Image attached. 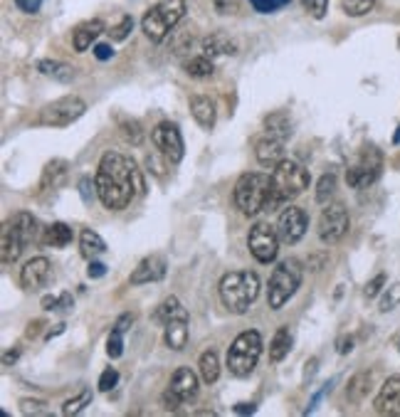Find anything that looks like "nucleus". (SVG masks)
Returning <instances> with one entry per match:
<instances>
[{"instance_id": "f257e3e1", "label": "nucleus", "mask_w": 400, "mask_h": 417, "mask_svg": "<svg viewBox=\"0 0 400 417\" xmlns=\"http://www.w3.org/2000/svg\"><path fill=\"white\" fill-rule=\"evenodd\" d=\"M97 197L107 210H124L136 195L144 193L141 170L129 156L119 151H107L97 168Z\"/></svg>"}, {"instance_id": "f03ea898", "label": "nucleus", "mask_w": 400, "mask_h": 417, "mask_svg": "<svg viewBox=\"0 0 400 417\" xmlns=\"http://www.w3.org/2000/svg\"><path fill=\"white\" fill-rule=\"evenodd\" d=\"M232 200H235L237 210L247 217H254L259 212H274L272 205V175L259 173H242L235 183V193H232Z\"/></svg>"}, {"instance_id": "7ed1b4c3", "label": "nucleus", "mask_w": 400, "mask_h": 417, "mask_svg": "<svg viewBox=\"0 0 400 417\" xmlns=\"http://www.w3.org/2000/svg\"><path fill=\"white\" fill-rule=\"evenodd\" d=\"M217 294L220 301L230 314H247L250 306L254 304V299L259 296V277L254 272H227L225 277L217 284Z\"/></svg>"}, {"instance_id": "20e7f679", "label": "nucleus", "mask_w": 400, "mask_h": 417, "mask_svg": "<svg viewBox=\"0 0 400 417\" xmlns=\"http://www.w3.org/2000/svg\"><path fill=\"white\" fill-rule=\"evenodd\" d=\"M38 237V220L30 212H15L3 222L0 232V259L3 264H13L20 259L23 249Z\"/></svg>"}, {"instance_id": "39448f33", "label": "nucleus", "mask_w": 400, "mask_h": 417, "mask_svg": "<svg viewBox=\"0 0 400 417\" xmlns=\"http://www.w3.org/2000/svg\"><path fill=\"white\" fill-rule=\"evenodd\" d=\"M311 178H309V170L304 168L297 161H289L282 158L277 166L272 168V205L274 210L284 205V202L294 200L299 197L301 193L309 188Z\"/></svg>"}, {"instance_id": "423d86ee", "label": "nucleus", "mask_w": 400, "mask_h": 417, "mask_svg": "<svg viewBox=\"0 0 400 417\" xmlns=\"http://www.w3.org/2000/svg\"><path fill=\"white\" fill-rule=\"evenodd\" d=\"M301 279H304V267L297 257L282 259V262L274 267L272 277H269V286H267V304L269 309L279 311L301 286Z\"/></svg>"}, {"instance_id": "0eeeda50", "label": "nucleus", "mask_w": 400, "mask_h": 417, "mask_svg": "<svg viewBox=\"0 0 400 417\" xmlns=\"http://www.w3.org/2000/svg\"><path fill=\"white\" fill-rule=\"evenodd\" d=\"M185 0H158L141 18V30L151 43H163L168 33L183 20Z\"/></svg>"}, {"instance_id": "6e6552de", "label": "nucleus", "mask_w": 400, "mask_h": 417, "mask_svg": "<svg viewBox=\"0 0 400 417\" xmlns=\"http://www.w3.org/2000/svg\"><path fill=\"white\" fill-rule=\"evenodd\" d=\"M262 356V336L259 331H242L237 333V338L232 341V346L227 348V371L235 378H247Z\"/></svg>"}, {"instance_id": "1a4fd4ad", "label": "nucleus", "mask_w": 400, "mask_h": 417, "mask_svg": "<svg viewBox=\"0 0 400 417\" xmlns=\"http://www.w3.org/2000/svg\"><path fill=\"white\" fill-rule=\"evenodd\" d=\"M87 112V102L77 94H70V97L55 99L48 107L40 109L38 114V124L40 126H52V129H65L72 126L77 119H82Z\"/></svg>"}, {"instance_id": "9d476101", "label": "nucleus", "mask_w": 400, "mask_h": 417, "mask_svg": "<svg viewBox=\"0 0 400 417\" xmlns=\"http://www.w3.org/2000/svg\"><path fill=\"white\" fill-rule=\"evenodd\" d=\"M381 170H383V153L376 146H368V148L361 151L356 163L349 166V170H346V183H349V188H353V190L371 188L381 178Z\"/></svg>"}, {"instance_id": "9b49d317", "label": "nucleus", "mask_w": 400, "mask_h": 417, "mask_svg": "<svg viewBox=\"0 0 400 417\" xmlns=\"http://www.w3.org/2000/svg\"><path fill=\"white\" fill-rule=\"evenodd\" d=\"M279 242H282V239H279L277 227H272L269 222H254V225L250 227V234H247L250 254L259 264H269L277 259Z\"/></svg>"}, {"instance_id": "f8f14e48", "label": "nucleus", "mask_w": 400, "mask_h": 417, "mask_svg": "<svg viewBox=\"0 0 400 417\" xmlns=\"http://www.w3.org/2000/svg\"><path fill=\"white\" fill-rule=\"evenodd\" d=\"M349 227H351V217L344 202H329V205L321 210L319 239L324 244H336L339 239H344Z\"/></svg>"}, {"instance_id": "ddd939ff", "label": "nucleus", "mask_w": 400, "mask_h": 417, "mask_svg": "<svg viewBox=\"0 0 400 417\" xmlns=\"http://www.w3.org/2000/svg\"><path fill=\"white\" fill-rule=\"evenodd\" d=\"M198 375L190 368H178L171 378V385L163 393V408L166 410H178L180 405L190 403L198 395Z\"/></svg>"}, {"instance_id": "4468645a", "label": "nucleus", "mask_w": 400, "mask_h": 417, "mask_svg": "<svg viewBox=\"0 0 400 417\" xmlns=\"http://www.w3.org/2000/svg\"><path fill=\"white\" fill-rule=\"evenodd\" d=\"M151 141L158 148V153L163 156L171 163H180L183 161V136H180V129L171 121H161L158 126L151 131Z\"/></svg>"}, {"instance_id": "2eb2a0df", "label": "nucleus", "mask_w": 400, "mask_h": 417, "mask_svg": "<svg viewBox=\"0 0 400 417\" xmlns=\"http://www.w3.org/2000/svg\"><path fill=\"white\" fill-rule=\"evenodd\" d=\"M306 227H309V217H306V212L301 207L294 205L284 207L277 220V232L284 244H297L306 234Z\"/></svg>"}, {"instance_id": "dca6fc26", "label": "nucleus", "mask_w": 400, "mask_h": 417, "mask_svg": "<svg viewBox=\"0 0 400 417\" xmlns=\"http://www.w3.org/2000/svg\"><path fill=\"white\" fill-rule=\"evenodd\" d=\"M50 279H52V262L48 257H33L20 269V284L28 291L43 289V286H48Z\"/></svg>"}, {"instance_id": "f3484780", "label": "nucleus", "mask_w": 400, "mask_h": 417, "mask_svg": "<svg viewBox=\"0 0 400 417\" xmlns=\"http://www.w3.org/2000/svg\"><path fill=\"white\" fill-rule=\"evenodd\" d=\"M373 410L378 415H400V373L391 375L381 385L376 400H373Z\"/></svg>"}, {"instance_id": "a211bd4d", "label": "nucleus", "mask_w": 400, "mask_h": 417, "mask_svg": "<svg viewBox=\"0 0 400 417\" xmlns=\"http://www.w3.org/2000/svg\"><path fill=\"white\" fill-rule=\"evenodd\" d=\"M166 269H168V264H166L163 254H148V257H144L141 262H139V267L131 272L129 281H131L134 286L151 284V281H161L166 277Z\"/></svg>"}, {"instance_id": "6ab92c4d", "label": "nucleus", "mask_w": 400, "mask_h": 417, "mask_svg": "<svg viewBox=\"0 0 400 417\" xmlns=\"http://www.w3.org/2000/svg\"><path fill=\"white\" fill-rule=\"evenodd\" d=\"M67 173H70V163H67L65 158H52L50 163L43 168V175H40L38 195H45V193L57 190V188L65 185Z\"/></svg>"}, {"instance_id": "aec40b11", "label": "nucleus", "mask_w": 400, "mask_h": 417, "mask_svg": "<svg viewBox=\"0 0 400 417\" xmlns=\"http://www.w3.org/2000/svg\"><path fill=\"white\" fill-rule=\"evenodd\" d=\"M284 143H287L284 139L267 134V136L254 143V156H257V161L262 166H277L284 156Z\"/></svg>"}, {"instance_id": "412c9836", "label": "nucleus", "mask_w": 400, "mask_h": 417, "mask_svg": "<svg viewBox=\"0 0 400 417\" xmlns=\"http://www.w3.org/2000/svg\"><path fill=\"white\" fill-rule=\"evenodd\" d=\"M200 50H202V55L212 60V57H220V55H237V52H240V45H237V40H232L230 35L215 33L202 40Z\"/></svg>"}, {"instance_id": "4be33fe9", "label": "nucleus", "mask_w": 400, "mask_h": 417, "mask_svg": "<svg viewBox=\"0 0 400 417\" xmlns=\"http://www.w3.org/2000/svg\"><path fill=\"white\" fill-rule=\"evenodd\" d=\"M102 33H104L102 20H87V23H80L75 28V33H72V45H75L77 52H87Z\"/></svg>"}, {"instance_id": "5701e85b", "label": "nucleus", "mask_w": 400, "mask_h": 417, "mask_svg": "<svg viewBox=\"0 0 400 417\" xmlns=\"http://www.w3.org/2000/svg\"><path fill=\"white\" fill-rule=\"evenodd\" d=\"M163 338L171 351H183L185 343H188V316L171 319L168 324L163 326Z\"/></svg>"}, {"instance_id": "b1692460", "label": "nucleus", "mask_w": 400, "mask_h": 417, "mask_svg": "<svg viewBox=\"0 0 400 417\" xmlns=\"http://www.w3.org/2000/svg\"><path fill=\"white\" fill-rule=\"evenodd\" d=\"M188 107L200 129L210 131V129L215 126V102H212L210 97H190Z\"/></svg>"}, {"instance_id": "393cba45", "label": "nucleus", "mask_w": 400, "mask_h": 417, "mask_svg": "<svg viewBox=\"0 0 400 417\" xmlns=\"http://www.w3.org/2000/svg\"><path fill=\"white\" fill-rule=\"evenodd\" d=\"M38 70H40V75L50 77V80H55V82H62V85H70V82L77 77L75 67L67 65V62H60V60H40Z\"/></svg>"}, {"instance_id": "a878e982", "label": "nucleus", "mask_w": 400, "mask_h": 417, "mask_svg": "<svg viewBox=\"0 0 400 417\" xmlns=\"http://www.w3.org/2000/svg\"><path fill=\"white\" fill-rule=\"evenodd\" d=\"M72 239H75V232H72V227L65 225V222H52V225L45 227V232H43L45 247L62 249V247H67Z\"/></svg>"}, {"instance_id": "bb28decb", "label": "nucleus", "mask_w": 400, "mask_h": 417, "mask_svg": "<svg viewBox=\"0 0 400 417\" xmlns=\"http://www.w3.org/2000/svg\"><path fill=\"white\" fill-rule=\"evenodd\" d=\"M80 252H82V257H87V259H97L107 252V242L102 239L99 232L87 227V230L80 232Z\"/></svg>"}, {"instance_id": "cd10ccee", "label": "nucleus", "mask_w": 400, "mask_h": 417, "mask_svg": "<svg viewBox=\"0 0 400 417\" xmlns=\"http://www.w3.org/2000/svg\"><path fill=\"white\" fill-rule=\"evenodd\" d=\"M289 348H292V333H289L287 326H279L277 333L272 336V341H269V358H272L274 363L284 361Z\"/></svg>"}, {"instance_id": "c85d7f7f", "label": "nucleus", "mask_w": 400, "mask_h": 417, "mask_svg": "<svg viewBox=\"0 0 400 417\" xmlns=\"http://www.w3.org/2000/svg\"><path fill=\"white\" fill-rule=\"evenodd\" d=\"M178 316H188V311H185V306L178 301V296H166L158 309H156V321H158L161 326H166L171 319H178Z\"/></svg>"}, {"instance_id": "c756f323", "label": "nucleus", "mask_w": 400, "mask_h": 417, "mask_svg": "<svg viewBox=\"0 0 400 417\" xmlns=\"http://www.w3.org/2000/svg\"><path fill=\"white\" fill-rule=\"evenodd\" d=\"M198 371H200V378L205 385H212L217 378H220V358H217L215 351L202 353V356L198 358Z\"/></svg>"}, {"instance_id": "7c9ffc66", "label": "nucleus", "mask_w": 400, "mask_h": 417, "mask_svg": "<svg viewBox=\"0 0 400 417\" xmlns=\"http://www.w3.org/2000/svg\"><path fill=\"white\" fill-rule=\"evenodd\" d=\"M371 380H373V373H358V375H353V378L349 380V388H346V395H349V400L358 403V400L366 398L368 390H371Z\"/></svg>"}, {"instance_id": "2f4dec72", "label": "nucleus", "mask_w": 400, "mask_h": 417, "mask_svg": "<svg viewBox=\"0 0 400 417\" xmlns=\"http://www.w3.org/2000/svg\"><path fill=\"white\" fill-rule=\"evenodd\" d=\"M264 129H267V134L284 141L292 136V121L287 119V114H272V117H267L264 119Z\"/></svg>"}, {"instance_id": "473e14b6", "label": "nucleus", "mask_w": 400, "mask_h": 417, "mask_svg": "<svg viewBox=\"0 0 400 417\" xmlns=\"http://www.w3.org/2000/svg\"><path fill=\"white\" fill-rule=\"evenodd\" d=\"M185 72H188L193 80H207V77H212V72H215V65H212L210 57L200 55V57H193V60L185 62Z\"/></svg>"}, {"instance_id": "72a5a7b5", "label": "nucleus", "mask_w": 400, "mask_h": 417, "mask_svg": "<svg viewBox=\"0 0 400 417\" xmlns=\"http://www.w3.org/2000/svg\"><path fill=\"white\" fill-rule=\"evenodd\" d=\"M336 193V173L331 170V173H324L319 178V183H316V202L319 205H329V200L334 197Z\"/></svg>"}, {"instance_id": "f704fd0d", "label": "nucleus", "mask_w": 400, "mask_h": 417, "mask_svg": "<svg viewBox=\"0 0 400 417\" xmlns=\"http://www.w3.org/2000/svg\"><path fill=\"white\" fill-rule=\"evenodd\" d=\"M87 405H92V390H80V395H75V398L65 400V405H62V415H80L82 410L87 408Z\"/></svg>"}, {"instance_id": "c9c22d12", "label": "nucleus", "mask_w": 400, "mask_h": 417, "mask_svg": "<svg viewBox=\"0 0 400 417\" xmlns=\"http://www.w3.org/2000/svg\"><path fill=\"white\" fill-rule=\"evenodd\" d=\"M119 131H121V136L134 146H139L144 141V129L136 119H119Z\"/></svg>"}, {"instance_id": "e433bc0d", "label": "nucleus", "mask_w": 400, "mask_h": 417, "mask_svg": "<svg viewBox=\"0 0 400 417\" xmlns=\"http://www.w3.org/2000/svg\"><path fill=\"white\" fill-rule=\"evenodd\" d=\"M376 8V0H341V10L349 18H363Z\"/></svg>"}, {"instance_id": "4c0bfd02", "label": "nucleus", "mask_w": 400, "mask_h": 417, "mask_svg": "<svg viewBox=\"0 0 400 417\" xmlns=\"http://www.w3.org/2000/svg\"><path fill=\"white\" fill-rule=\"evenodd\" d=\"M400 306V281H396V284H391L386 289V294L381 296V314H388V311H393V309H398Z\"/></svg>"}, {"instance_id": "58836bf2", "label": "nucleus", "mask_w": 400, "mask_h": 417, "mask_svg": "<svg viewBox=\"0 0 400 417\" xmlns=\"http://www.w3.org/2000/svg\"><path fill=\"white\" fill-rule=\"evenodd\" d=\"M121 353H124V331H117V328H114L107 338V356L112 358V361H117V358H121Z\"/></svg>"}, {"instance_id": "ea45409f", "label": "nucleus", "mask_w": 400, "mask_h": 417, "mask_svg": "<svg viewBox=\"0 0 400 417\" xmlns=\"http://www.w3.org/2000/svg\"><path fill=\"white\" fill-rule=\"evenodd\" d=\"M292 3V0H250V5L257 13L262 15H269V13H277V10L287 8V5Z\"/></svg>"}, {"instance_id": "a19ab883", "label": "nucleus", "mask_w": 400, "mask_h": 417, "mask_svg": "<svg viewBox=\"0 0 400 417\" xmlns=\"http://www.w3.org/2000/svg\"><path fill=\"white\" fill-rule=\"evenodd\" d=\"M131 30H134V18L131 15H124L121 23H119L117 28L109 30V35H112L114 43H121V40H126L129 35H131Z\"/></svg>"}, {"instance_id": "79ce46f5", "label": "nucleus", "mask_w": 400, "mask_h": 417, "mask_svg": "<svg viewBox=\"0 0 400 417\" xmlns=\"http://www.w3.org/2000/svg\"><path fill=\"white\" fill-rule=\"evenodd\" d=\"M20 413L23 415H48L50 408L45 400H30V398H23L20 400Z\"/></svg>"}, {"instance_id": "37998d69", "label": "nucleus", "mask_w": 400, "mask_h": 417, "mask_svg": "<svg viewBox=\"0 0 400 417\" xmlns=\"http://www.w3.org/2000/svg\"><path fill=\"white\" fill-rule=\"evenodd\" d=\"M301 5L314 20H324L326 10H329V0H301Z\"/></svg>"}, {"instance_id": "c03bdc74", "label": "nucleus", "mask_w": 400, "mask_h": 417, "mask_svg": "<svg viewBox=\"0 0 400 417\" xmlns=\"http://www.w3.org/2000/svg\"><path fill=\"white\" fill-rule=\"evenodd\" d=\"M119 383V371L117 368H107L102 375H99V390L102 393H112L114 388H117Z\"/></svg>"}, {"instance_id": "a18cd8bd", "label": "nucleus", "mask_w": 400, "mask_h": 417, "mask_svg": "<svg viewBox=\"0 0 400 417\" xmlns=\"http://www.w3.org/2000/svg\"><path fill=\"white\" fill-rule=\"evenodd\" d=\"M383 286H386V274L381 272V274H376V277H373L366 284V289H363V296H366V299H376V296L381 294Z\"/></svg>"}, {"instance_id": "49530a36", "label": "nucleus", "mask_w": 400, "mask_h": 417, "mask_svg": "<svg viewBox=\"0 0 400 417\" xmlns=\"http://www.w3.org/2000/svg\"><path fill=\"white\" fill-rule=\"evenodd\" d=\"M94 193H97V183L92 178H82L80 180V195L85 202H92L94 200Z\"/></svg>"}, {"instance_id": "de8ad7c7", "label": "nucleus", "mask_w": 400, "mask_h": 417, "mask_svg": "<svg viewBox=\"0 0 400 417\" xmlns=\"http://www.w3.org/2000/svg\"><path fill=\"white\" fill-rule=\"evenodd\" d=\"M15 5H18L25 15H38L40 8H43V0H15Z\"/></svg>"}, {"instance_id": "09e8293b", "label": "nucleus", "mask_w": 400, "mask_h": 417, "mask_svg": "<svg viewBox=\"0 0 400 417\" xmlns=\"http://www.w3.org/2000/svg\"><path fill=\"white\" fill-rule=\"evenodd\" d=\"M87 274H90V279H102L104 274H107V267H104L102 262H97V259H90V267H87Z\"/></svg>"}, {"instance_id": "8fccbe9b", "label": "nucleus", "mask_w": 400, "mask_h": 417, "mask_svg": "<svg viewBox=\"0 0 400 417\" xmlns=\"http://www.w3.org/2000/svg\"><path fill=\"white\" fill-rule=\"evenodd\" d=\"M94 57H97V60H102V62L112 60V57H114L112 45H97V47H94Z\"/></svg>"}, {"instance_id": "3c124183", "label": "nucleus", "mask_w": 400, "mask_h": 417, "mask_svg": "<svg viewBox=\"0 0 400 417\" xmlns=\"http://www.w3.org/2000/svg\"><path fill=\"white\" fill-rule=\"evenodd\" d=\"M134 324V314H121L117 319V324H114V328H117V331H124L126 333V328Z\"/></svg>"}, {"instance_id": "603ef678", "label": "nucleus", "mask_w": 400, "mask_h": 417, "mask_svg": "<svg viewBox=\"0 0 400 417\" xmlns=\"http://www.w3.org/2000/svg\"><path fill=\"white\" fill-rule=\"evenodd\" d=\"M43 326H45V321H30L28 328H25V338H35Z\"/></svg>"}, {"instance_id": "864d4df0", "label": "nucleus", "mask_w": 400, "mask_h": 417, "mask_svg": "<svg viewBox=\"0 0 400 417\" xmlns=\"http://www.w3.org/2000/svg\"><path fill=\"white\" fill-rule=\"evenodd\" d=\"M353 343H356V341H353V336L341 338V341H339V348H336V351H339L341 356H346V353H351V351H353Z\"/></svg>"}, {"instance_id": "5fc2aeb1", "label": "nucleus", "mask_w": 400, "mask_h": 417, "mask_svg": "<svg viewBox=\"0 0 400 417\" xmlns=\"http://www.w3.org/2000/svg\"><path fill=\"white\" fill-rule=\"evenodd\" d=\"M43 309L45 311H57V309H60V296H45V299H43Z\"/></svg>"}, {"instance_id": "6e6d98bb", "label": "nucleus", "mask_w": 400, "mask_h": 417, "mask_svg": "<svg viewBox=\"0 0 400 417\" xmlns=\"http://www.w3.org/2000/svg\"><path fill=\"white\" fill-rule=\"evenodd\" d=\"M72 304H75V299H72L70 291H65V294H60V309L57 311H70Z\"/></svg>"}, {"instance_id": "4d7b16f0", "label": "nucleus", "mask_w": 400, "mask_h": 417, "mask_svg": "<svg viewBox=\"0 0 400 417\" xmlns=\"http://www.w3.org/2000/svg\"><path fill=\"white\" fill-rule=\"evenodd\" d=\"M18 358H20V348H15V351H8V353L3 356V366H13V363L18 361Z\"/></svg>"}, {"instance_id": "13d9d810", "label": "nucleus", "mask_w": 400, "mask_h": 417, "mask_svg": "<svg viewBox=\"0 0 400 417\" xmlns=\"http://www.w3.org/2000/svg\"><path fill=\"white\" fill-rule=\"evenodd\" d=\"M235 413L237 415H252L254 413V403H240V405H235Z\"/></svg>"}, {"instance_id": "bf43d9fd", "label": "nucleus", "mask_w": 400, "mask_h": 417, "mask_svg": "<svg viewBox=\"0 0 400 417\" xmlns=\"http://www.w3.org/2000/svg\"><path fill=\"white\" fill-rule=\"evenodd\" d=\"M65 331V324H60L57 328H52V331H48V338H52V336H57V333H62Z\"/></svg>"}, {"instance_id": "052dcab7", "label": "nucleus", "mask_w": 400, "mask_h": 417, "mask_svg": "<svg viewBox=\"0 0 400 417\" xmlns=\"http://www.w3.org/2000/svg\"><path fill=\"white\" fill-rule=\"evenodd\" d=\"M393 143H396V146L400 143V126L396 129V134H393Z\"/></svg>"}, {"instance_id": "680f3d73", "label": "nucleus", "mask_w": 400, "mask_h": 417, "mask_svg": "<svg viewBox=\"0 0 400 417\" xmlns=\"http://www.w3.org/2000/svg\"><path fill=\"white\" fill-rule=\"evenodd\" d=\"M398 351H400V341H398Z\"/></svg>"}]
</instances>
